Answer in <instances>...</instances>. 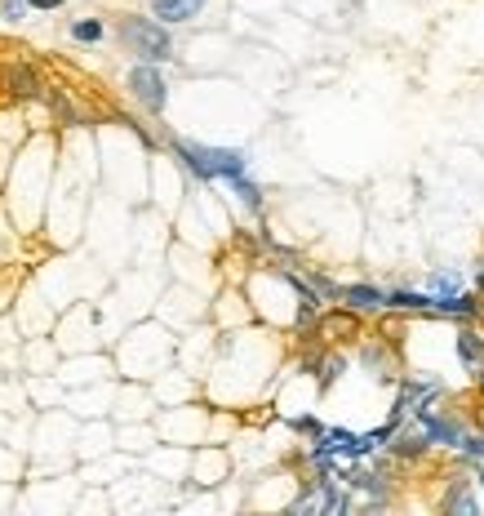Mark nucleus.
I'll return each mask as SVG.
<instances>
[{"mask_svg": "<svg viewBox=\"0 0 484 516\" xmlns=\"http://www.w3.org/2000/svg\"><path fill=\"white\" fill-rule=\"evenodd\" d=\"M476 472H480V485H484V459H476Z\"/></svg>", "mask_w": 484, "mask_h": 516, "instance_id": "a211bd4d", "label": "nucleus"}, {"mask_svg": "<svg viewBox=\"0 0 484 516\" xmlns=\"http://www.w3.org/2000/svg\"><path fill=\"white\" fill-rule=\"evenodd\" d=\"M71 36H76L80 45H98L103 36H107V27H103L98 18H76V22H71Z\"/></svg>", "mask_w": 484, "mask_h": 516, "instance_id": "9b49d317", "label": "nucleus"}, {"mask_svg": "<svg viewBox=\"0 0 484 516\" xmlns=\"http://www.w3.org/2000/svg\"><path fill=\"white\" fill-rule=\"evenodd\" d=\"M9 85H14V94H22V98H31V94L40 89V76H36L31 67H14V71H9Z\"/></svg>", "mask_w": 484, "mask_h": 516, "instance_id": "f8f14e48", "label": "nucleus"}, {"mask_svg": "<svg viewBox=\"0 0 484 516\" xmlns=\"http://www.w3.org/2000/svg\"><path fill=\"white\" fill-rule=\"evenodd\" d=\"M457 290H462V276H457V272H449V267L431 272V281H427V294L431 298H444V294H457Z\"/></svg>", "mask_w": 484, "mask_h": 516, "instance_id": "9d476101", "label": "nucleus"}, {"mask_svg": "<svg viewBox=\"0 0 484 516\" xmlns=\"http://www.w3.org/2000/svg\"><path fill=\"white\" fill-rule=\"evenodd\" d=\"M63 0H27V9H58Z\"/></svg>", "mask_w": 484, "mask_h": 516, "instance_id": "dca6fc26", "label": "nucleus"}, {"mask_svg": "<svg viewBox=\"0 0 484 516\" xmlns=\"http://www.w3.org/2000/svg\"><path fill=\"white\" fill-rule=\"evenodd\" d=\"M120 45L138 58V63H169L174 58V36L160 18L147 14H129L120 18Z\"/></svg>", "mask_w": 484, "mask_h": 516, "instance_id": "f03ea898", "label": "nucleus"}, {"mask_svg": "<svg viewBox=\"0 0 484 516\" xmlns=\"http://www.w3.org/2000/svg\"><path fill=\"white\" fill-rule=\"evenodd\" d=\"M444 508H453V512H476V499L467 494V481H457L449 494H444Z\"/></svg>", "mask_w": 484, "mask_h": 516, "instance_id": "ddd939ff", "label": "nucleus"}, {"mask_svg": "<svg viewBox=\"0 0 484 516\" xmlns=\"http://www.w3.org/2000/svg\"><path fill=\"white\" fill-rule=\"evenodd\" d=\"M342 369H347L342 356H329V361L320 365V388H333V378H342Z\"/></svg>", "mask_w": 484, "mask_h": 516, "instance_id": "4468645a", "label": "nucleus"}, {"mask_svg": "<svg viewBox=\"0 0 484 516\" xmlns=\"http://www.w3.org/2000/svg\"><path fill=\"white\" fill-rule=\"evenodd\" d=\"M204 9V0H151V18H160L165 27L174 22H191Z\"/></svg>", "mask_w": 484, "mask_h": 516, "instance_id": "0eeeda50", "label": "nucleus"}, {"mask_svg": "<svg viewBox=\"0 0 484 516\" xmlns=\"http://www.w3.org/2000/svg\"><path fill=\"white\" fill-rule=\"evenodd\" d=\"M386 450H391V459H422V454H427L431 450V441L427 436H422V427L414 423V427H400V423H395L391 427V436H386Z\"/></svg>", "mask_w": 484, "mask_h": 516, "instance_id": "39448f33", "label": "nucleus"}, {"mask_svg": "<svg viewBox=\"0 0 484 516\" xmlns=\"http://www.w3.org/2000/svg\"><path fill=\"white\" fill-rule=\"evenodd\" d=\"M476 290H484V267H480V272H476Z\"/></svg>", "mask_w": 484, "mask_h": 516, "instance_id": "f3484780", "label": "nucleus"}, {"mask_svg": "<svg viewBox=\"0 0 484 516\" xmlns=\"http://www.w3.org/2000/svg\"><path fill=\"white\" fill-rule=\"evenodd\" d=\"M414 423L422 427V436H427L431 445H444V450H457V445H462V432H467V427L457 423L453 414H440L435 405H422V410L414 414Z\"/></svg>", "mask_w": 484, "mask_h": 516, "instance_id": "20e7f679", "label": "nucleus"}, {"mask_svg": "<svg viewBox=\"0 0 484 516\" xmlns=\"http://www.w3.org/2000/svg\"><path fill=\"white\" fill-rule=\"evenodd\" d=\"M174 156H178V161H183L196 178H204V183H213V178H222V183H236L240 174H249L245 152H232V147H204V142L174 138Z\"/></svg>", "mask_w": 484, "mask_h": 516, "instance_id": "f257e3e1", "label": "nucleus"}, {"mask_svg": "<svg viewBox=\"0 0 484 516\" xmlns=\"http://www.w3.org/2000/svg\"><path fill=\"white\" fill-rule=\"evenodd\" d=\"M457 356H462V365L476 374V369L484 365V339L471 334V330H462V334H457Z\"/></svg>", "mask_w": 484, "mask_h": 516, "instance_id": "1a4fd4ad", "label": "nucleus"}, {"mask_svg": "<svg viewBox=\"0 0 484 516\" xmlns=\"http://www.w3.org/2000/svg\"><path fill=\"white\" fill-rule=\"evenodd\" d=\"M386 311L431 316V294H427V290H386Z\"/></svg>", "mask_w": 484, "mask_h": 516, "instance_id": "6e6552de", "label": "nucleus"}, {"mask_svg": "<svg viewBox=\"0 0 484 516\" xmlns=\"http://www.w3.org/2000/svg\"><path fill=\"white\" fill-rule=\"evenodd\" d=\"M129 94H134V103L142 112L160 116L165 103H169V85L160 76V63H134V71H129Z\"/></svg>", "mask_w": 484, "mask_h": 516, "instance_id": "7ed1b4c3", "label": "nucleus"}, {"mask_svg": "<svg viewBox=\"0 0 484 516\" xmlns=\"http://www.w3.org/2000/svg\"><path fill=\"white\" fill-rule=\"evenodd\" d=\"M338 303H342L347 311H365V316H373V311H386V290H378V285H342Z\"/></svg>", "mask_w": 484, "mask_h": 516, "instance_id": "423d86ee", "label": "nucleus"}, {"mask_svg": "<svg viewBox=\"0 0 484 516\" xmlns=\"http://www.w3.org/2000/svg\"><path fill=\"white\" fill-rule=\"evenodd\" d=\"M22 9H27V0H0V14L5 18H22Z\"/></svg>", "mask_w": 484, "mask_h": 516, "instance_id": "2eb2a0df", "label": "nucleus"}]
</instances>
